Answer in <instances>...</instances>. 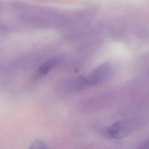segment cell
I'll return each instance as SVG.
<instances>
[{
    "mask_svg": "<svg viewBox=\"0 0 149 149\" xmlns=\"http://www.w3.org/2000/svg\"><path fill=\"white\" fill-rule=\"evenodd\" d=\"M111 71L110 65L108 63H102L93 70L88 76L80 78L77 82L76 86L79 88L100 83L107 77Z\"/></svg>",
    "mask_w": 149,
    "mask_h": 149,
    "instance_id": "6da1fadb",
    "label": "cell"
},
{
    "mask_svg": "<svg viewBox=\"0 0 149 149\" xmlns=\"http://www.w3.org/2000/svg\"><path fill=\"white\" fill-rule=\"evenodd\" d=\"M131 127L130 123L127 121L118 122L105 130V135L109 138L119 139L130 133Z\"/></svg>",
    "mask_w": 149,
    "mask_h": 149,
    "instance_id": "7a4b0ae2",
    "label": "cell"
},
{
    "mask_svg": "<svg viewBox=\"0 0 149 149\" xmlns=\"http://www.w3.org/2000/svg\"><path fill=\"white\" fill-rule=\"evenodd\" d=\"M58 59L56 58H54L45 62L40 67L37 72V75L43 76L47 74L55 65Z\"/></svg>",
    "mask_w": 149,
    "mask_h": 149,
    "instance_id": "3957f363",
    "label": "cell"
},
{
    "mask_svg": "<svg viewBox=\"0 0 149 149\" xmlns=\"http://www.w3.org/2000/svg\"><path fill=\"white\" fill-rule=\"evenodd\" d=\"M30 148L43 149V148H47V146L45 145V144L42 141L38 140H36L34 143H33Z\"/></svg>",
    "mask_w": 149,
    "mask_h": 149,
    "instance_id": "277c9868",
    "label": "cell"
},
{
    "mask_svg": "<svg viewBox=\"0 0 149 149\" xmlns=\"http://www.w3.org/2000/svg\"><path fill=\"white\" fill-rule=\"evenodd\" d=\"M148 147V140H147L146 141H144L141 146V148H146Z\"/></svg>",
    "mask_w": 149,
    "mask_h": 149,
    "instance_id": "5b68a950",
    "label": "cell"
}]
</instances>
